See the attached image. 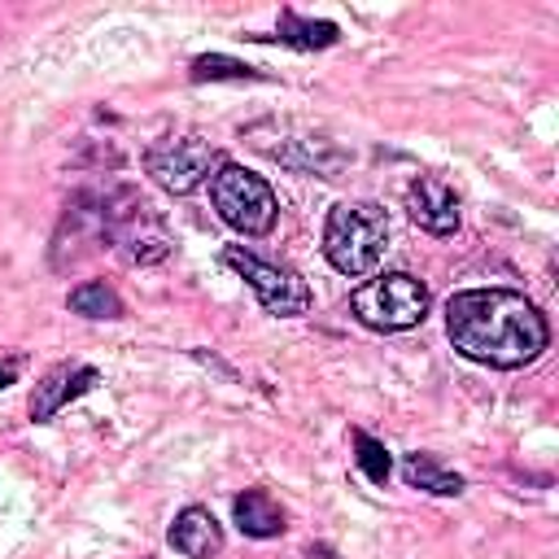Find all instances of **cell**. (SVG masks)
I'll return each mask as SVG.
<instances>
[{"label": "cell", "instance_id": "277c9868", "mask_svg": "<svg viewBox=\"0 0 559 559\" xmlns=\"http://www.w3.org/2000/svg\"><path fill=\"white\" fill-rule=\"evenodd\" d=\"M100 223H105V240H114V249L135 266H153L170 253V236H166L157 210L135 188H118L114 197H105Z\"/></svg>", "mask_w": 559, "mask_h": 559}, {"label": "cell", "instance_id": "5b68a950", "mask_svg": "<svg viewBox=\"0 0 559 559\" xmlns=\"http://www.w3.org/2000/svg\"><path fill=\"white\" fill-rule=\"evenodd\" d=\"M210 201H214L218 218L227 227H236L240 236H266L280 218V201H275L271 183L236 162H223L210 175Z\"/></svg>", "mask_w": 559, "mask_h": 559}, {"label": "cell", "instance_id": "6da1fadb", "mask_svg": "<svg viewBox=\"0 0 559 559\" xmlns=\"http://www.w3.org/2000/svg\"><path fill=\"white\" fill-rule=\"evenodd\" d=\"M445 336L463 358L498 367V371L528 367L550 345L546 314L515 288L454 293L445 301Z\"/></svg>", "mask_w": 559, "mask_h": 559}, {"label": "cell", "instance_id": "9c48e42d", "mask_svg": "<svg viewBox=\"0 0 559 559\" xmlns=\"http://www.w3.org/2000/svg\"><path fill=\"white\" fill-rule=\"evenodd\" d=\"M92 384H100V371L87 367V362H57L31 393V419L35 424H48L66 402L83 397Z\"/></svg>", "mask_w": 559, "mask_h": 559}, {"label": "cell", "instance_id": "ba28073f", "mask_svg": "<svg viewBox=\"0 0 559 559\" xmlns=\"http://www.w3.org/2000/svg\"><path fill=\"white\" fill-rule=\"evenodd\" d=\"M406 214H411L415 227H424L432 236H454L459 231V197L437 175H419L406 188Z\"/></svg>", "mask_w": 559, "mask_h": 559}, {"label": "cell", "instance_id": "8fae6325", "mask_svg": "<svg viewBox=\"0 0 559 559\" xmlns=\"http://www.w3.org/2000/svg\"><path fill=\"white\" fill-rule=\"evenodd\" d=\"M231 520H236V528H240L245 537H258V542L280 537V533L288 528L284 507H280L266 489H245V493H236V502H231Z\"/></svg>", "mask_w": 559, "mask_h": 559}, {"label": "cell", "instance_id": "5bb4252c", "mask_svg": "<svg viewBox=\"0 0 559 559\" xmlns=\"http://www.w3.org/2000/svg\"><path fill=\"white\" fill-rule=\"evenodd\" d=\"M74 314H87V319H122V297L105 284V280H87L70 293L66 301Z\"/></svg>", "mask_w": 559, "mask_h": 559}, {"label": "cell", "instance_id": "30bf717a", "mask_svg": "<svg viewBox=\"0 0 559 559\" xmlns=\"http://www.w3.org/2000/svg\"><path fill=\"white\" fill-rule=\"evenodd\" d=\"M166 542L188 559H214L223 550V524L205 507H183L166 533Z\"/></svg>", "mask_w": 559, "mask_h": 559}, {"label": "cell", "instance_id": "8992f818", "mask_svg": "<svg viewBox=\"0 0 559 559\" xmlns=\"http://www.w3.org/2000/svg\"><path fill=\"white\" fill-rule=\"evenodd\" d=\"M223 262H227V266L258 293V301H262L266 314L297 319V314H306L310 301H314L310 284H306L293 266L266 262V258H258V253H249V249H240V245H227V249H223Z\"/></svg>", "mask_w": 559, "mask_h": 559}, {"label": "cell", "instance_id": "52a82bcc", "mask_svg": "<svg viewBox=\"0 0 559 559\" xmlns=\"http://www.w3.org/2000/svg\"><path fill=\"white\" fill-rule=\"evenodd\" d=\"M218 166H223L218 148L201 135H166V140L144 148V170L153 175L157 188H166L175 197L197 192Z\"/></svg>", "mask_w": 559, "mask_h": 559}, {"label": "cell", "instance_id": "2e32d148", "mask_svg": "<svg viewBox=\"0 0 559 559\" xmlns=\"http://www.w3.org/2000/svg\"><path fill=\"white\" fill-rule=\"evenodd\" d=\"M354 450H358L354 459H358L362 476H367L371 485H384V480H389V472H393V459H389V450H384V445H380L371 432H362V428L354 432Z\"/></svg>", "mask_w": 559, "mask_h": 559}, {"label": "cell", "instance_id": "4fadbf2b", "mask_svg": "<svg viewBox=\"0 0 559 559\" xmlns=\"http://www.w3.org/2000/svg\"><path fill=\"white\" fill-rule=\"evenodd\" d=\"M271 39H280V44H288V48H301V52H314V48H332L336 39H341V31H336V22H314V17H297L293 9H284L280 13V35H271Z\"/></svg>", "mask_w": 559, "mask_h": 559}, {"label": "cell", "instance_id": "9a60e30c", "mask_svg": "<svg viewBox=\"0 0 559 559\" xmlns=\"http://www.w3.org/2000/svg\"><path fill=\"white\" fill-rule=\"evenodd\" d=\"M188 79H192V83H218V79H236V83H245V79H266V74H262L258 66L236 61V57L205 52V57H197V61L188 66Z\"/></svg>", "mask_w": 559, "mask_h": 559}, {"label": "cell", "instance_id": "7c38bea8", "mask_svg": "<svg viewBox=\"0 0 559 559\" xmlns=\"http://www.w3.org/2000/svg\"><path fill=\"white\" fill-rule=\"evenodd\" d=\"M402 480H406L411 489H424V493H437V498L463 493V476H459L454 467H445V463H441L437 454H428V450H415V454L402 459Z\"/></svg>", "mask_w": 559, "mask_h": 559}, {"label": "cell", "instance_id": "7a4b0ae2", "mask_svg": "<svg viewBox=\"0 0 559 559\" xmlns=\"http://www.w3.org/2000/svg\"><path fill=\"white\" fill-rule=\"evenodd\" d=\"M389 249V214L376 205V201H341L328 210V223H323V258L349 275V280H362L380 266Z\"/></svg>", "mask_w": 559, "mask_h": 559}, {"label": "cell", "instance_id": "3957f363", "mask_svg": "<svg viewBox=\"0 0 559 559\" xmlns=\"http://www.w3.org/2000/svg\"><path fill=\"white\" fill-rule=\"evenodd\" d=\"M428 306H432L428 284L406 275V271H384V275H376L349 293L354 319L371 332H406V328L424 323Z\"/></svg>", "mask_w": 559, "mask_h": 559}, {"label": "cell", "instance_id": "e0dca14e", "mask_svg": "<svg viewBox=\"0 0 559 559\" xmlns=\"http://www.w3.org/2000/svg\"><path fill=\"white\" fill-rule=\"evenodd\" d=\"M13 376H17V371H13V362H9V367H0V389H9V384H13Z\"/></svg>", "mask_w": 559, "mask_h": 559}]
</instances>
